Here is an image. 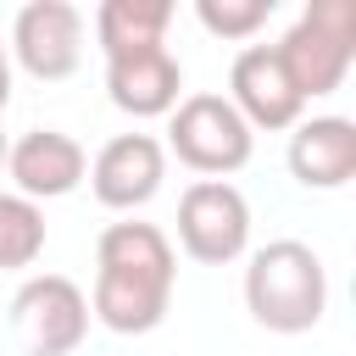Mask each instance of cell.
I'll return each instance as SVG.
<instances>
[{"mask_svg":"<svg viewBox=\"0 0 356 356\" xmlns=\"http://www.w3.org/2000/svg\"><path fill=\"white\" fill-rule=\"evenodd\" d=\"M172 284H178L172 239L156 222H111L95 239L89 317H100L111 334H150L167 323Z\"/></svg>","mask_w":356,"mask_h":356,"instance_id":"1","label":"cell"},{"mask_svg":"<svg viewBox=\"0 0 356 356\" xmlns=\"http://www.w3.org/2000/svg\"><path fill=\"white\" fill-rule=\"evenodd\" d=\"M245 306L267 334H306L328 312V267L300 239H273L245 267Z\"/></svg>","mask_w":356,"mask_h":356,"instance_id":"2","label":"cell"},{"mask_svg":"<svg viewBox=\"0 0 356 356\" xmlns=\"http://www.w3.org/2000/svg\"><path fill=\"white\" fill-rule=\"evenodd\" d=\"M273 56L300 100L334 95L356 61V0H312L295 17V28L273 44Z\"/></svg>","mask_w":356,"mask_h":356,"instance_id":"3","label":"cell"},{"mask_svg":"<svg viewBox=\"0 0 356 356\" xmlns=\"http://www.w3.org/2000/svg\"><path fill=\"white\" fill-rule=\"evenodd\" d=\"M167 145H172V156H178L189 172L228 178V172H239V167L250 161L256 134L245 128V117H239L222 95L200 89V95H184V100L167 111Z\"/></svg>","mask_w":356,"mask_h":356,"instance_id":"4","label":"cell"},{"mask_svg":"<svg viewBox=\"0 0 356 356\" xmlns=\"http://www.w3.org/2000/svg\"><path fill=\"white\" fill-rule=\"evenodd\" d=\"M178 245L206 267L239 261L250 245V200L228 178H195L178 200Z\"/></svg>","mask_w":356,"mask_h":356,"instance_id":"5","label":"cell"},{"mask_svg":"<svg viewBox=\"0 0 356 356\" xmlns=\"http://www.w3.org/2000/svg\"><path fill=\"white\" fill-rule=\"evenodd\" d=\"M11 328L28 356H72L89 334V295L61 273H33L11 295Z\"/></svg>","mask_w":356,"mask_h":356,"instance_id":"6","label":"cell"},{"mask_svg":"<svg viewBox=\"0 0 356 356\" xmlns=\"http://www.w3.org/2000/svg\"><path fill=\"white\" fill-rule=\"evenodd\" d=\"M17 67L39 83H61L78 72L83 61V11L67 0H28L11 22V44Z\"/></svg>","mask_w":356,"mask_h":356,"instance_id":"7","label":"cell"},{"mask_svg":"<svg viewBox=\"0 0 356 356\" xmlns=\"http://www.w3.org/2000/svg\"><path fill=\"white\" fill-rule=\"evenodd\" d=\"M222 100L245 117L250 134H256V128H267V134L295 128L300 111H306V100L295 95L289 72H284L278 56H273V44H245V50L234 56V67H228V95H222Z\"/></svg>","mask_w":356,"mask_h":356,"instance_id":"8","label":"cell"},{"mask_svg":"<svg viewBox=\"0 0 356 356\" xmlns=\"http://www.w3.org/2000/svg\"><path fill=\"white\" fill-rule=\"evenodd\" d=\"M161 178H167V150L150 134H117L89 161V189L111 211H134V206L156 200Z\"/></svg>","mask_w":356,"mask_h":356,"instance_id":"9","label":"cell"},{"mask_svg":"<svg viewBox=\"0 0 356 356\" xmlns=\"http://www.w3.org/2000/svg\"><path fill=\"white\" fill-rule=\"evenodd\" d=\"M6 172H11L17 195L39 206V200L72 195V189L89 178V156H83V145H78L72 134H61V128H33V134H22V139L6 150Z\"/></svg>","mask_w":356,"mask_h":356,"instance_id":"10","label":"cell"},{"mask_svg":"<svg viewBox=\"0 0 356 356\" xmlns=\"http://www.w3.org/2000/svg\"><path fill=\"white\" fill-rule=\"evenodd\" d=\"M184 67L167 44L150 50H128V56H106V95L117 111L128 117H167L184 95Z\"/></svg>","mask_w":356,"mask_h":356,"instance_id":"11","label":"cell"},{"mask_svg":"<svg viewBox=\"0 0 356 356\" xmlns=\"http://www.w3.org/2000/svg\"><path fill=\"white\" fill-rule=\"evenodd\" d=\"M289 172L300 189H345L356 178V122L306 117L289 134Z\"/></svg>","mask_w":356,"mask_h":356,"instance_id":"12","label":"cell"},{"mask_svg":"<svg viewBox=\"0 0 356 356\" xmlns=\"http://www.w3.org/2000/svg\"><path fill=\"white\" fill-rule=\"evenodd\" d=\"M172 6L167 0H106L95 11V39L106 56H128V50H150L167 39Z\"/></svg>","mask_w":356,"mask_h":356,"instance_id":"13","label":"cell"},{"mask_svg":"<svg viewBox=\"0 0 356 356\" xmlns=\"http://www.w3.org/2000/svg\"><path fill=\"white\" fill-rule=\"evenodd\" d=\"M39 250H44V211L33 200L0 189V273L33 267Z\"/></svg>","mask_w":356,"mask_h":356,"instance_id":"14","label":"cell"},{"mask_svg":"<svg viewBox=\"0 0 356 356\" xmlns=\"http://www.w3.org/2000/svg\"><path fill=\"white\" fill-rule=\"evenodd\" d=\"M195 17L217 39H250L273 17V0H195Z\"/></svg>","mask_w":356,"mask_h":356,"instance_id":"15","label":"cell"},{"mask_svg":"<svg viewBox=\"0 0 356 356\" xmlns=\"http://www.w3.org/2000/svg\"><path fill=\"white\" fill-rule=\"evenodd\" d=\"M6 100H11V50L0 39V111H6Z\"/></svg>","mask_w":356,"mask_h":356,"instance_id":"16","label":"cell"},{"mask_svg":"<svg viewBox=\"0 0 356 356\" xmlns=\"http://www.w3.org/2000/svg\"><path fill=\"white\" fill-rule=\"evenodd\" d=\"M6 150H11V145H6V134H0V167H6Z\"/></svg>","mask_w":356,"mask_h":356,"instance_id":"17","label":"cell"}]
</instances>
